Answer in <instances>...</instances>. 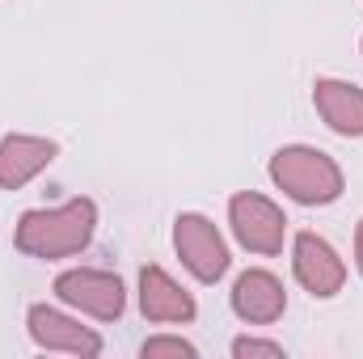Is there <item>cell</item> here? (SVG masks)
<instances>
[{
    "label": "cell",
    "instance_id": "2",
    "mask_svg": "<svg viewBox=\"0 0 363 359\" xmlns=\"http://www.w3.org/2000/svg\"><path fill=\"white\" fill-rule=\"evenodd\" d=\"M271 182L296 203L304 207H325L334 203L342 190H347V178L338 170V161L321 148H308V144H287L271 157Z\"/></svg>",
    "mask_w": 363,
    "mask_h": 359
},
{
    "label": "cell",
    "instance_id": "14",
    "mask_svg": "<svg viewBox=\"0 0 363 359\" xmlns=\"http://www.w3.org/2000/svg\"><path fill=\"white\" fill-rule=\"evenodd\" d=\"M355 267L363 275V220H359V228H355Z\"/></svg>",
    "mask_w": 363,
    "mask_h": 359
},
{
    "label": "cell",
    "instance_id": "13",
    "mask_svg": "<svg viewBox=\"0 0 363 359\" xmlns=\"http://www.w3.org/2000/svg\"><path fill=\"white\" fill-rule=\"evenodd\" d=\"M233 355L237 359H283V343H267V338H233Z\"/></svg>",
    "mask_w": 363,
    "mask_h": 359
},
{
    "label": "cell",
    "instance_id": "5",
    "mask_svg": "<svg viewBox=\"0 0 363 359\" xmlns=\"http://www.w3.org/2000/svg\"><path fill=\"white\" fill-rule=\"evenodd\" d=\"M174 250H178L182 267L199 283H216L228 270V245H224L220 228L199 211H186L174 220Z\"/></svg>",
    "mask_w": 363,
    "mask_h": 359
},
{
    "label": "cell",
    "instance_id": "4",
    "mask_svg": "<svg viewBox=\"0 0 363 359\" xmlns=\"http://www.w3.org/2000/svg\"><path fill=\"white\" fill-rule=\"evenodd\" d=\"M55 296L81 313H89L97 321H118L123 309H127V292H123V279L114 270H97V267H77L64 270L55 279Z\"/></svg>",
    "mask_w": 363,
    "mask_h": 359
},
{
    "label": "cell",
    "instance_id": "11",
    "mask_svg": "<svg viewBox=\"0 0 363 359\" xmlns=\"http://www.w3.org/2000/svg\"><path fill=\"white\" fill-rule=\"evenodd\" d=\"M313 106H317V114L325 118L330 131H338L347 140H359L363 136V89L359 85L321 77L313 85Z\"/></svg>",
    "mask_w": 363,
    "mask_h": 359
},
{
    "label": "cell",
    "instance_id": "6",
    "mask_svg": "<svg viewBox=\"0 0 363 359\" xmlns=\"http://www.w3.org/2000/svg\"><path fill=\"white\" fill-rule=\"evenodd\" d=\"M291 270H296V283L308 296H317V300L338 296L342 283H347V263L317 233H296V241H291Z\"/></svg>",
    "mask_w": 363,
    "mask_h": 359
},
{
    "label": "cell",
    "instance_id": "7",
    "mask_svg": "<svg viewBox=\"0 0 363 359\" xmlns=\"http://www.w3.org/2000/svg\"><path fill=\"white\" fill-rule=\"evenodd\" d=\"M30 338L43 351H64V355H101V334H93L89 326H81L77 317L51 309V304H30L26 313Z\"/></svg>",
    "mask_w": 363,
    "mask_h": 359
},
{
    "label": "cell",
    "instance_id": "9",
    "mask_svg": "<svg viewBox=\"0 0 363 359\" xmlns=\"http://www.w3.org/2000/svg\"><path fill=\"white\" fill-rule=\"evenodd\" d=\"M287 309V292L271 270H245L233 283V313L250 326H271Z\"/></svg>",
    "mask_w": 363,
    "mask_h": 359
},
{
    "label": "cell",
    "instance_id": "8",
    "mask_svg": "<svg viewBox=\"0 0 363 359\" xmlns=\"http://www.w3.org/2000/svg\"><path fill=\"white\" fill-rule=\"evenodd\" d=\"M140 313L161 326H174V321L186 326V321H194L199 304L165 267H144L140 270Z\"/></svg>",
    "mask_w": 363,
    "mask_h": 359
},
{
    "label": "cell",
    "instance_id": "3",
    "mask_svg": "<svg viewBox=\"0 0 363 359\" xmlns=\"http://www.w3.org/2000/svg\"><path fill=\"white\" fill-rule=\"evenodd\" d=\"M228 224H233L237 241L250 254H262V258H274L287 241V216L267 194H254V190H241V194L228 199Z\"/></svg>",
    "mask_w": 363,
    "mask_h": 359
},
{
    "label": "cell",
    "instance_id": "1",
    "mask_svg": "<svg viewBox=\"0 0 363 359\" xmlns=\"http://www.w3.org/2000/svg\"><path fill=\"white\" fill-rule=\"evenodd\" d=\"M97 233V203L93 199H68L64 207H38L17 220L13 245L26 258H72L81 254Z\"/></svg>",
    "mask_w": 363,
    "mask_h": 359
},
{
    "label": "cell",
    "instance_id": "10",
    "mask_svg": "<svg viewBox=\"0 0 363 359\" xmlns=\"http://www.w3.org/2000/svg\"><path fill=\"white\" fill-rule=\"evenodd\" d=\"M55 153L60 148L47 136H4L0 140V186L21 190L26 182H34L55 161Z\"/></svg>",
    "mask_w": 363,
    "mask_h": 359
},
{
    "label": "cell",
    "instance_id": "12",
    "mask_svg": "<svg viewBox=\"0 0 363 359\" xmlns=\"http://www.w3.org/2000/svg\"><path fill=\"white\" fill-rule=\"evenodd\" d=\"M140 355L144 359H194L199 347L186 343V338H178V334H157V338H148V343L140 347Z\"/></svg>",
    "mask_w": 363,
    "mask_h": 359
}]
</instances>
